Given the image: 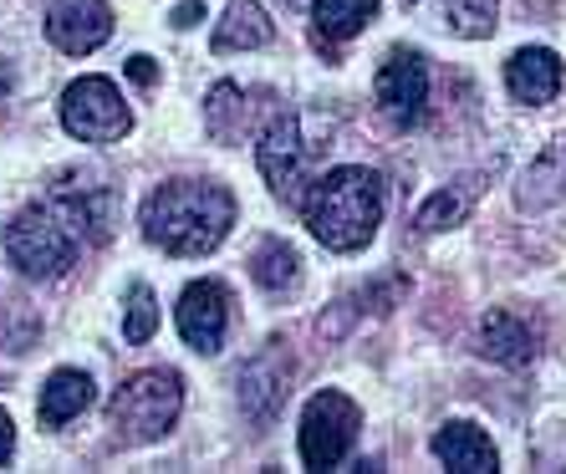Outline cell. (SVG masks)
Here are the masks:
<instances>
[{
  "label": "cell",
  "mask_w": 566,
  "mask_h": 474,
  "mask_svg": "<svg viewBox=\"0 0 566 474\" xmlns=\"http://www.w3.org/2000/svg\"><path fill=\"white\" fill-rule=\"evenodd\" d=\"M138 224L164 255H210L235 224V194L214 179H169L144 199Z\"/></svg>",
  "instance_id": "1"
},
{
  "label": "cell",
  "mask_w": 566,
  "mask_h": 474,
  "mask_svg": "<svg viewBox=\"0 0 566 474\" xmlns=\"http://www.w3.org/2000/svg\"><path fill=\"white\" fill-rule=\"evenodd\" d=\"M382 173L363 169V164H343V169L322 173L302 199V220L312 230L316 245H327L337 255L363 251L382 224Z\"/></svg>",
  "instance_id": "2"
},
{
  "label": "cell",
  "mask_w": 566,
  "mask_h": 474,
  "mask_svg": "<svg viewBox=\"0 0 566 474\" xmlns=\"http://www.w3.org/2000/svg\"><path fill=\"white\" fill-rule=\"evenodd\" d=\"M179 409H185V378L174 368H148L133 372L118 393L107 398V423H113V439L133 449L169 434L179 423Z\"/></svg>",
  "instance_id": "3"
},
{
  "label": "cell",
  "mask_w": 566,
  "mask_h": 474,
  "mask_svg": "<svg viewBox=\"0 0 566 474\" xmlns=\"http://www.w3.org/2000/svg\"><path fill=\"white\" fill-rule=\"evenodd\" d=\"M82 251V235L66 224V214L56 210L52 199L41 204H27L6 224V255L21 276H36V281H56L66 265L77 261Z\"/></svg>",
  "instance_id": "4"
},
{
  "label": "cell",
  "mask_w": 566,
  "mask_h": 474,
  "mask_svg": "<svg viewBox=\"0 0 566 474\" xmlns=\"http://www.w3.org/2000/svg\"><path fill=\"white\" fill-rule=\"evenodd\" d=\"M255 164H261L265 185L276 189V199H286V204H302L306 189L316 185V179H312L316 144H306L302 118H296L291 107H281V113H271V118H265L261 144H255Z\"/></svg>",
  "instance_id": "5"
},
{
  "label": "cell",
  "mask_w": 566,
  "mask_h": 474,
  "mask_svg": "<svg viewBox=\"0 0 566 474\" xmlns=\"http://www.w3.org/2000/svg\"><path fill=\"white\" fill-rule=\"evenodd\" d=\"M357 429H363V413L347 393L337 388H322L302 409V429H296V449H302L306 470H337V464L353 454Z\"/></svg>",
  "instance_id": "6"
},
{
  "label": "cell",
  "mask_w": 566,
  "mask_h": 474,
  "mask_svg": "<svg viewBox=\"0 0 566 474\" xmlns=\"http://www.w3.org/2000/svg\"><path fill=\"white\" fill-rule=\"evenodd\" d=\"M62 128L82 144H118L133 133V107L123 103L118 82L77 77L62 93Z\"/></svg>",
  "instance_id": "7"
},
{
  "label": "cell",
  "mask_w": 566,
  "mask_h": 474,
  "mask_svg": "<svg viewBox=\"0 0 566 474\" xmlns=\"http://www.w3.org/2000/svg\"><path fill=\"white\" fill-rule=\"evenodd\" d=\"M373 97H378L382 118L394 123V128H413L423 118V107H429V66H423L419 52H388L378 66V77H373Z\"/></svg>",
  "instance_id": "8"
},
{
  "label": "cell",
  "mask_w": 566,
  "mask_h": 474,
  "mask_svg": "<svg viewBox=\"0 0 566 474\" xmlns=\"http://www.w3.org/2000/svg\"><path fill=\"white\" fill-rule=\"evenodd\" d=\"M46 199L66 214V224L82 235V245H107V240H113V224H118V189L103 185L97 173L62 179Z\"/></svg>",
  "instance_id": "9"
},
{
  "label": "cell",
  "mask_w": 566,
  "mask_h": 474,
  "mask_svg": "<svg viewBox=\"0 0 566 474\" xmlns=\"http://www.w3.org/2000/svg\"><path fill=\"white\" fill-rule=\"evenodd\" d=\"M174 322H179V337H185L195 352L214 357L224 347V327H230V291H224L220 281H189V286L179 291Z\"/></svg>",
  "instance_id": "10"
},
{
  "label": "cell",
  "mask_w": 566,
  "mask_h": 474,
  "mask_svg": "<svg viewBox=\"0 0 566 474\" xmlns=\"http://www.w3.org/2000/svg\"><path fill=\"white\" fill-rule=\"evenodd\" d=\"M240 388V413L251 423H271L281 409H286V393H291V357L281 343H271L265 352H255L235 378Z\"/></svg>",
  "instance_id": "11"
},
{
  "label": "cell",
  "mask_w": 566,
  "mask_h": 474,
  "mask_svg": "<svg viewBox=\"0 0 566 474\" xmlns=\"http://www.w3.org/2000/svg\"><path fill=\"white\" fill-rule=\"evenodd\" d=\"M113 36V6L107 0H52L46 6V41L66 56H87Z\"/></svg>",
  "instance_id": "12"
},
{
  "label": "cell",
  "mask_w": 566,
  "mask_h": 474,
  "mask_svg": "<svg viewBox=\"0 0 566 474\" xmlns=\"http://www.w3.org/2000/svg\"><path fill=\"white\" fill-rule=\"evenodd\" d=\"M413 21L423 27H439L460 41H480L495 31V15H501V0H398Z\"/></svg>",
  "instance_id": "13"
},
{
  "label": "cell",
  "mask_w": 566,
  "mask_h": 474,
  "mask_svg": "<svg viewBox=\"0 0 566 474\" xmlns=\"http://www.w3.org/2000/svg\"><path fill=\"white\" fill-rule=\"evenodd\" d=\"M536 347H541L536 322H526V312H515V306H495L480 322V352L490 362H501V368H526Z\"/></svg>",
  "instance_id": "14"
},
{
  "label": "cell",
  "mask_w": 566,
  "mask_h": 474,
  "mask_svg": "<svg viewBox=\"0 0 566 474\" xmlns=\"http://www.w3.org/2000/svg\"><path fill=\"white\" fill-rule=\"evenodd\" d=\"M562 77H566V66L552 46H526V52H515L511 62H505V93L526 107L552 103V97L562 93Z\"/></svg>",
  "instance_id": "15"
},
{
  "label": "cell",
  "mask_w": 566,
  "mask_h": 474,
  "mask_svg": "<svg viewBox=\"0 0 566 474\" xmlns=\"http://www.w3.org/2000/svg\"><path fill=\"white\" fill-rule=\"evenodd\" d=\"M434 460L444 464V470H460V474H495L501 470V454H495V444H490V434L480 429V423H444L434 434Z\"/></svg>",
  "instance_id": "16"
},
{
  "label": "cell",
  "mask_w": 566,
  "mask_h": 474,
  "mask_svg": "<svg viewBox=\"0 0 566 474\" xmlns=\"http://www.w3.org/2000/svg\"><path fill=\"white\" fill-rule=\"evenodd\" d=\"M378 15V0H316L312 6V41L327 56H343V46L353 36L373 27Z\"/></svg>",
  "instance_id": "17"
},
{
  "label": "cell",
  "mask_w": 566,
  "mask_h": 474,
  "mask_svg": "<svg viewBox=\"0 0 566 474\" xmlns=\"http://www.w3.org/2000/svg\"><path fill=\"white\" fill-rule=\"evenodd\" d=\"M276 41L271 15L261 11V0H230L214 27V52H261Z\"/></svg>",
  "instance_id": "18"
},
{
  "label": "cell",
  "mask_w": 566,
  "mask_h": 474,
  "mask_svg": "<svg viewBox=\"0 0 566 474\" xmlns=\"http://www.w3.org/2000/svg\"><path fill=\"white\" fill-rule=\"evenodd\" d=\"M87 403H93V378L77 368H56L52 378H46V388H41V423H72L77 413H87Z\"/></svg>",
  "instance_id": "19"
},
{
  "label": "cell",
  "mask_w": 566,
  "mask_h": 474,
  "mask_svg": "<svg viewBox=\"0 0 566 474\" xmlns=\"http://www.w3.org/2000/svg\"><path fill=\"white\" fill-rule=\"evenodd\" d=\"M245 123H251V97L240 82H214L210 97H205V133L214 144H240L245 138Z\"/></svg>",
  "instance_id": "20"
},
{
  "label": "cell",
  "mask_w": 566,
  "mask_h": 474,
  "mask_svg": "<svg viewBox=\"0 0 566 474\" xmlns=\"http://www.w3.org/2000/svg\"><path fill=\"white\" fill-rule=\"evenodd\" d=\"M251 276H255V286L265 291V296H291V291L302 286V255L291 251L286 240H261L255 245V255H251Z\"/></svg>",
  "instance_id": "21"
},
{
  "label": "cell",
  "mask_w": 566,
  "mask_h": 474,
  "mask_svg": "<svg viewBox=\"0 0 566 474\" xmlns=\"http://www.w3.org/2000/svg\"><path fill=\"white\" fill-rule=\"evenodd\" d=\"M562 194H566V138H556V144H546V154L526 169L515 199H521V210H546V204H556Z\"/></svg>",
  "instance_id": "22"
},
{
  "label": "cell",
  "mask_w": 566,
  "mask_h": 474,
  "mask_svg": "<svg viewBox=\"0 0 566 474\" xmlns=\"http://www.w3.org/2000/svg\"><path fill=\"white\" fill-rule=\"evenodd\" d=\"M474 199H480V179H454V185H444L429 204L419 210V220H413V230L419 235H439V230H454V224H464V214L474 210Z\"/></svg>",
  "instance_id": "23"
},
{
  "label": "cell",
  "mask_w": 566,
  "mask_h": 474,
  "mask_svg": "<svg viewBox=\"0 0 566 474\" xmlns=\"http://www.w3.org/2000/svg\"><path fill=\"white\" fill-rule=\"evenodd\" d=\"M123 337L133 347H144L158 337V296L144 286V281H133L128 286V312H123Z\"/></svg>",
  "instance_id": "24"
},
{
  "label": "cell",
  "mask_w": 566,
  "mask_h": 474,
  "mask_svg": "<svg viewBox=\"0 0 566 474\" xmlns=\"http://www.w3.org/2000/svg\"><path fill=\"white\" fill-rule=\"evenodd\" d=\"M36 331H41V322L21 296H6V302H0V347H6V352H27V347L36 343Z\"/></svg>",
  "instance_id": "25"
},
{
  "label": "cell",
  "mask_w": 566,
  "mask_h": 474,
  "mask_svg": "<svg viewBox=\"0 0 566 474\" xmlns=\"http://www.w3.org/2000/svg\"><path fill=\"white\" fill-rule=\"evenodd\" d=\"M199 21H205V0H179V6L169 11L174 31H189V27H199Z\"/></svg>",
  "instance_id": "26"
},
{
  "label": "cell",
  "mask_w": 566,
  "mask_h": 474,
  "mask_svg": "<svg viewBox=\"0 0 566 474\" xmlns=\"http://www.w3.org/2000/svg\"><path fill=\"white\" fill-rule=\"evenodd\" d=\"M128 77L138 82V87H154V82H158V62H154V56H144V52L128 56Z\"/></svg>",
  "instance_id": "27"
},
{
  "label": "cell",
  "mask_w": 566,
  "mask_h": 474,
  "mask_svg": "<svg viewBox=\"0 0 566 474\" xmlns=\"http://www.w3.org/2000/svg\"><path fill=\"white\" fill-rule=\"evenodd\" d=\"M11 454H15V429H11V413L0 409V470L11 464Z\"/></svg>",
  "instance_id": "28"
},
{
  "label": "cell",
  "mask_w": 566,
  "mask_h": 474,
  "mask_svg": "<svg viewBox=\"0 0 566 474\" xmlns=\"http://www.w3.org/2000/svg\"><path fill=\"white\" fill-rule=\"evenodd\" d=\"M281 6H286V11H312L316 0H281Z\"/></svg>",
  "instance_id": "29"
}]
</instances>
